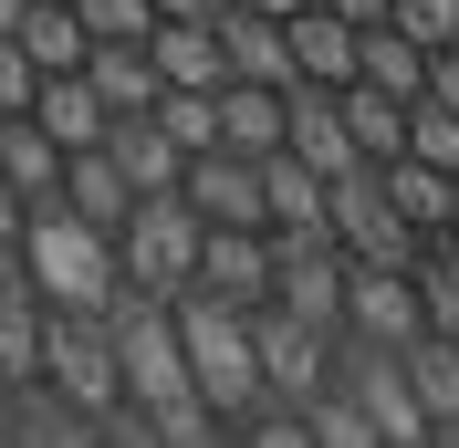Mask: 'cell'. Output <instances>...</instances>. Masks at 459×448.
Masks as SVG:
<instances>
[{"label": "cell", "instance_id": "7402d4cb", "mask_svg": "<svg viewBox=\"0 0 459 448\" xmlns=\"http://www.w3.org/2000/svg\"><path fill=\"white\" fill-rule=\"evenodd\" d=\"M376 177H386V198H397V220L418 229V240H438V229L459 220V177H449V168H429V157H386Z\"/></svg>", "mask_w": 459, "mask_h": 448}, {"label": "cell", "instance_id": "b9f144b4", "mask_svg": "<svg viewBox=\"0 0 459 448\" xmlns=\"http://www.w3.org/2000/svg\"><path fill=\"white\" fill-rule=\"evenodd\" d=\"M230 11H261V22H292V11H314V0H230Z\"/></svg>", "mask_w": 459, "mask_h": 448}, {"label": "cell", "instance_id": "f546056e", "mask_svg": "<svg viewBox=\"0 0 459 448\" xmlns=\"http://www.w3.org/2000/svg\"><path fill=\"white\" fill-rule=\"evenodd\" d=\"M303 427H314V448H386V438L366 427V407L344 396V375H334L324 396H303Z\"/></svg>", "mask_w": 459, "mask_h": 448}, {"label": "cell", "instance_id": "603a6c76", "mask_svg": "<svg viewBox=\"0 0 459 448\" xmlns=\"http://www.w3.org/2000/svg\"><path fill=\"white\" fill-rule=\"evenodd\" d=\"M84 84L105 94V115H157V63H146V42H94L84 53Z\"/></svg>", "mask_w": 459, "mask_h": 448}, {"label": "cell", "instance_id": "7a4b0ae2", "mask_svg": "<svg viewBox=\"0 0 459 448\" xmlns=\"http://www.w3.org/2000/svg\"><path fill=\"white\" fill-rule=\"evenodd\" d=\"M115 355H126V407H136L157 438H178V427H199V375H188V344H178V313L157 303V292H115Z\"/></svg>", "mask_w": 459, "mask_h": 448}, {"label": "cell", "instance_id": "5bb4252c", "mask_svg": "<svg viewBox=\"0 0 459 448\" xmlns=\"http://www.w3.org/2000/svg\"><path fill=\"white\" fill-rule=\"evenodd\" d=\"M292 84H314V94H344L355 84V31L366 22H334V11H292Z\"/></svg>", "mask_w": 459, "mask_h": 448}, {"label": "cell", "instance_id": "484cf974", "mask_svg": "<svg viewBox=\"0 0 459 448\" xmlns=\"http://www.w3.org/2000/svg\"><path fill=\"white\" fill-rule=\"evenodd\" d=\"M334 115H344V136H355V157H366V168L407 157V105H386L376 84H344V94H334Z\"/></svg>", "mask_w": 459, "mask_h": 448}, {"label": "cell", "instance_id": "9a60e30c", "mask_svg": "<svg viewBox=\"0 0 459 448\" xmlns=\"http://www.w3.org/2000/svg\"><path fill=\"white\" fill-rule=\"evenodd\" d=\"M105 157L126 168V188H136V198H168L178 177H188V157L168 146V125H157V115H115V125H105Z\"/></svg>", "mask_w": 459, "mask_h": 448}, {"label": "cell", "instance_id": "d4e9b609", "mask_svg": "<svg viewBox=\"0 0 459 448\" xmlns=\"http://www.w3.org/2000/svg\"><path fill=\"white\" fill-rule=\"evenodd\" d=\"M261 188H272V229H282V240H334V229H324V177L303 168V157H261Z\"/></svg>", "mask_w": 459, "mask_h": 448}, {"label": "cell", "instance_id": "f35d334b", "mask_svg": "<svg viewBox=\"0 0 459 448\" xmlns=\"http://www.w3.org/2000/svg\"><path fill=\"white\" fill-rule=\"evenodd\" d=\"M105 448H157V427H146L136 407H126V418H105Z\"/></svg>", "mask_w": 459, "mask_h": 448}, {"label": "cell", "instance_id": "4fadbf2b", "mask_svg": "<svg viewBox=\"0 0 459 448\" xmlns=\"http://www.w3.org/2000/svg\"><path fill=\"white\" fill-rule=\"evenodd\" d=\"M0 386H42V292L22 251H0Z\"/></svg>", "mask_w": 459, "mask_h": 448}, {"label": "cell", "instance_id": "277c9868", "mask_svg": "<svg viewBox=\"0 0 459 448\" xmlns=\"http://www.w3.org/2000/svg\"><path fill=\"white\" fill-rule=\"evenodd\" d=\"M42 386L74 407V418H126V355H115L105 313H42Z\"/></svg>", "mask_w": 459, "mask_h": 448}, {"label": "cell", "instance_id": "ee69618b", "mask_svg": "<svg viewBox=\"0 0 459 448\" xmlns=\"http://www.w3.org/2000/svg\"><path fill=\"white\" fill-rule=\"evenodd\" d=\"M438 240H449V261H459V220H449V229H438Z\"/></svg>", "mask_w": 459, "mask_h": 448}, {"label": "cell", "instance_id": "d590c367", "mask_svg": "<svg viewBox=\"0 0 459 448\" xmlns=\"http://www.w3.org/2000/svg\"><path fill=\"white\" fill-rule=\"evenodd\" d=\"M31 94H42V73H31V53L0 31V115H31Z\"/></svg>", "mask_w": 459, "mask_h": 448}, {"label": "cell", "instance_id": "8d00e7d4", "mask_svg": "<svg viewBox=\"0 0 459 448\" xmlns=\"http://www.w3.org/2000/svg\"><path fill=\"white\" fill-rule=\"evenodd\" d=\"M418 105H449L459 115V53H429V94H418Z\"/></svg>", "mask_w": 459, "mask_h": 448}, {"label": "cell", "instance_id": "f1b7e54d", "mask_svg": "<svg viewBox=\"0 0 459 448\" xmlns=\"http://www.w3.org/2000/svg\"><path fill=\"white\" fill-rule=\"evenodd\" d=\"M11 418H22V448H105V427L74 418L53 386H11Z\"/></svg>", "mask_w": 459, "mask_h": 448}, {"label": "cell", "instance_id": "ffe728a7", "mask_svg": "<svg viewBox=\"0 0 459 448\" xmlns=\"http://www.w3.org/2000/svg\"><path fill=\"white\" fill-rule=\"evenodd\" d=\"M355 84H376L386 105H418V94H429V53H418L397 22H366L355 31Z\"/></svg>", "mask_w": 459, "mask_h": 448}, {"label": "cell", "instance_id": "2e32d148", "mask_svg": "<svg viewBox=\"0 0 459 448\" xmlns=\"http://www.w3.org/2000/svg\"><path fill=\"white\" fill-rule=\"evenodd\" d=\"M31 125H42V136L63 146V157H84V146H105V94L84 84V73H42V94H31Z\"/></svg>", "mask_w": 459, "mask_h": 448}, {"label": "cell", "instance_id": "cb8c5ba5", "mask_svg": "<svg viewBox=\"0 0 459 448\" xmlns=\"http://www.w3.org/2000/svg\"><path fill=\"white\" fill-rule=\"evenodd\" d=\"M31 53V73H84V53H94V31L74 22V0H22V31H11Z\"/></svg>", "mask_w": 459, "mask_h": 448}, {"label": "cell", "instance_id": "7c38bea8", "mask_svg": "<svg viewBox=\"0 0 459 448\" xmlns=\"http://www.w3.org/2000/svg\"><path fill=\"white\" fill-rule=\"evenodd\" d=\"M146 63L168 94H220L230 84V53H220V22H157L146 31Z\"/></svg>", "mask_w": 459, "mask_h": 448}, {"label": "cell", "instance_id": "d6a6232c", "mask_svg": "<svg viewBox=\"0 0 459 448\" xmlns=\"http://www.w3.org/2000/svg\"><path fill=\"white\" fill-rule=\"evenodd\" d=\"M74 22H84L94 42H146V31H157V0H74Z\"/></svg>", "mask_w": 459, "mask_h": 448}, {"label": "cell", "instance_id": "836d02e7", "mask_svg": "<svg viewBox=\"0 0 459 448\" xmlns=\"http://www.w3.org/2000/svg\"><path fill=\"white\" fill-rule=\"evenodd\" d=\"M407 157H429V168L459 177V115L449 105H407Z\"/></svg>", "mask_w": 459, "mask_h": 448}, {"label": "cell", "instance_id": "8fae6325", "mask_svg": "<svg viewBox=\"0 0 459 448\" xmlns=\"http://www.w3.org/2000/svg\"><path fill=\"white\" fill-rule=\"evenodd\" d=\"M272 271H282L272 229H209L199 240V292H220V303H240V313L272 303Z\"/></svg>", "mask_w": 459, "mask_h": 448}, {"label": "cell", "instance_id": "5b68a950", "mask_svg": "<svg viewBox=\"0 0 459 448\" xmlns=\"http://www.w3.org/2000/svg\"><path fill=\"white\" fill-rule=\"evenodd\" d=\"M199 240L209 220L188 209V198H136V220L115 229V261H126V292H157V303H178L188 281H199Z\"/></svg>", "mask_w": 459, "mask_h": 448}, {"label": "cell", "instance_id": "60d3db41", "mask_svg": "<svg viewBox=\"0 0 459 448\" xmlns=\"http://www.w3.org/2000/svg\"><path fill=\"white\" fill-rule=\"evenodd\" d=\"M314 11H334V22H386V0H314Z\"/></svg>", "mask_w": 459, "mask_h": 448}, {"label": "cell", "instance_id": "9c48e42d", "mask_svg": "<svg viewBox=\"0 0 459 448\" xmlns=\"http://www.w3.org/2000/svg\"><path fill=\"white\" fill-rule=\"evenodd\" d=\"M251 344H261V386H272V407H303V396L334 386V344H324L314 323H292L282 303L251 313Z\"/></svg>", "mask_w": 459, "mask_h": 448}, {"label": "cell", "instance_id": "74e56055", "mask_svg": "<svg viewBox=\"0 0 459 448\" xmlns=\"http://www.w3.org/2000/svg\"><path fill=\"white\" fill-rule=\"evenodd\" d=\"M22 220H31V198L11 188V177H0V251H22Z\"/></svg>", "mask_w": 459, "mask_h": 448}, {"label": "cell", "instance_id": "44dd1931", "mask_svg": "<svg viewBox=\"0 0 459 448\" xmlns=\"http://www.w3.org/2000/svg\"><path fill=\"white\" fill-rule=\"evenodd\" d=\"M63 209H74V220H94V229H126L136 220V188H126V168H115L105 146H84V157H63Z\"/></svg>", "mask_w": 459, "mask_h": 448}, {"label": "cell", "instance_id": "1f68e13d", "mask_svg": "<svg viewBox=\"0 0 459 448\" xmlns=\"http://www.w3.org/2000/svg\"><path fill=\"white\" fill-rule=\"evenodd\" d=\"M386 22H397L418 53H459V0H386Z\"/></svg>", "mask_w": 459, "mask_h": 448}, {"label": "cell", "instance_id": "4dcf8cb0", "mask_svg": "<svg viewBox=\"0 0 459 448\" xmlns=\"http://www.w3.org/2000/svg\"><path fill=\"white\" fill-rule=\"evenodd\" d=\"M157 125H168L178 157H209L220 146V94H157Z\"/></svg>", "mask_w": 459, "mask_h": 448}, {"label": "cell", "instance_id": "3957f363", "mask_svg": "<svg viewBox=\"0 0 459 448\" xmlns=\"http://www.w3.org/2000/svg\"><path fill=\"white\" fill-rule=\"evenodd\" d=\"M178 344H188V375H199V407L220 427H240V418H261L272 407V386H261V344H251V313L240 303H220V292H178Z\"/></svg>", "mask_w": 459, "mask_h": 448}, {"label": "cell", "instance_id": "ba28073f", "mask_svg": "<svg viewBox=\"0 0 459 448\" xmlns=\"http://www.w3.org/2000/svg\"><path fill=\"white\" fill-rule=\"evenodd\" d=\"M272 251H282L272 303H282L292 323H314L324 344H344V251L334 240H282V229H272Z\"/></svg>", "mask_w": 459, "mask_h": 448}, {"label": "cell", "instance_id": "6da1fadb", "mask_svg": "<svg viewBox=\"0 0 459 448\" xmlns=\"http://www.w3.org/2000/svg\"><path fill=\"white\" fill-rule=\"evenodd\" d=\"M22 271H31V292H42V313H115V292H126L115 229L74 220L63 198H31V220H22Z\"/></svg>", "mask_w": 459, "mask_h": 448}, {"label": "cell", "instance_id": "52a82bcc", "mask_svg": "<svg viewBox=\"0 0 459 448\" xmlns=\"http://www.w3.org/2000/svg\"><path fill=\"white\" fill-rule=\"evenodd\" d=\"M429 334V303H418V271H386V261H344V344H407Z\"/></svg>", "mask_w": 459, "mask_h": 448}, {"label": "cell", "instance_id": "e575fe53", "mask_svg": "<svg viewBox=\"0 0 459 448\" xmlns=\"http://www.w3.org/2000/svg\"><path fill=\"white\" fill-rule=\"evenodd\" d=\"M230 448H314V427H303V407H261L230 427Z\"/></svg>", "mask_w": 459, "mask_h": 448}, {"label": "cell", "instance_id": "ab89813d", "mask_svg": "<svg viewBox=\"0 0 459 448\" xmlns=\"http://www.w3.org/2000/svg\"><path fill=\"white\" fill-rule=\"evenodd\" d=\"M230 0H157V22H220Z\"/></svg>", "mask_w": 459, "mask_h": 448}, {"label": "cell", "instance_id": "ac0fdd59", "mask_svg": "<svg viewBox=\"0 0 459 448\" xmlns=\"http://www.w3.org/2000/svg\"><path fill=\"white\" fill-rule=\"evenodd\" d=\"M282 146L324 177V188L366 168V157H355V136H344V115H334V94H314V84H292V136H282Z\"/></svg>", "mask_w": 459, "mask_h": 448}, {"label": "cell", "instance_id": "83f0119b", "mask_svg": "<svg viewBox=\"0 0 459 448\" xmlns=\"http://www.w3.org/2000/svg\"><path fill=\"white\" fill-rule=\"evenodd\" d=\"M407 386H418V407H429L438 438H459V344L418 334V344H407Z\"/></svg>", "mask_w": 459, "mask_h": 448}, {"label": "cell", "instance_id": "e0dca14e", "mask_svg": "<svg viewBox=\"0 0 459 448\" xmlns=\"http://www.w3.org/2000/svg\"><path fill=\"white\" fill-rule=\"evenodd\" d=\"M220 53H230V84L292 94V31H282V22H261V11H220Z\"/></svg>", "mask_w": 459, "mask_h": 448}, {"label": "cell", "instance_id": "4316f807", "mask_svg": "<svg viewBox=\"0 0 459 448\" xmlns=\"http://www.w3.org/2000/svg\"><path fill=\"white\" fill-rule=\"evenodd\" d=\"M0 177H11L22 198H53L63 188V146L42 136L31 115H0Z\"/></svg>", "mask_w": 459, "mask_h": 448}, {"label": "cell", "instance_id": "8992f818", "mask_svg": "<svg viewBox=\"0 0 459 448\" xmlns=\"http://www.w3.org/2000/svg\"><path fill=\"white\" fill-rule=\"evenodd\" d=\"M324 229H334L344 261H386V271H418V251H429V240L397 220V198H386V177H376V168H355V177L324 188Z\"/></svg>", "mask_w": 459, "mask_h": 448}, {"label": "cell", "instance_id": "30bf717a", "mask_svg": "<svg viewBox=\"0 0 459 448\" xmlns=\"http://www.w3.org/2000/svg\"><path fill=\"white\" fill-rule=\"evenodd\" d=\"M178 198H188V209H199L209 229H272V188H261V157H230V146L188 157Z\"/></svg>", "mask_w": 459, "mask_h": 448}, {"label": "cell", "instance_id": "d6986e66", "mask_svg": "<svg viewBox=\"0 0 459 448\" xmlns=\"http://www.w3.org/2000/svg\"><path fill=\"white\" fill-rule=\"evenodd\" d=\"M282 136H292V94L220 84V146H230V157H282Z\"/></svg>", "mask_w": 459, "mask_h": 448}, {"label": "cell", "instance_id": "7bdbcfd3", "mask_svg": "<svg viewBox=\"0 0 459 448\" xmlns=\"http://www.w3.org/2000/svg\"><path fill=\"white\" fill-rule=\"evenodd\" d=\"M0 31H22V0H0Z\"/></svg>", "mask_w": 459, "mask_h": 448}]
</instances>
